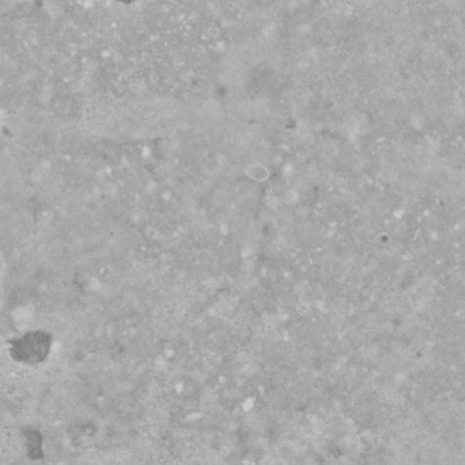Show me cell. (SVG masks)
Returning a JSON list of instances; mask_svg holds the SVG:
<instances>
[{
	"instance_id": "cell-1",
	"label": "cell",
	"mask_w": 465,
	"mask_h": 465,
	"mask_svg": "<svg viewBox=\"0 0 465 465\" xmlns=\"http://www.w3.org/2000/svg\"><path fill=\"white\" fill-rule=\"evenodd\" d=\"M247 175H249L250 179H253L255 182H262L267 177V169L259 164H254V165L247 168Z\"/></svg>"
}]
</instances>
